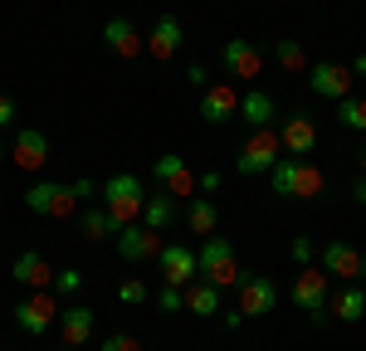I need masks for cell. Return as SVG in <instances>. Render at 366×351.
<instances>
[{
	"mask_svg": "<svg viewBox=\"0 0 366 351\" xmlns=\"http://www.w3.org/2000/svg\"><path fill=\"white\" fill-rule=\"evenodd\" d=\"M103 205L117 225H137L142 220V205H147V185L142 176H108L103 180Z\"/></svg>",
	"mask_w": 366,
	"mask_h": 351,
	"instance_id": "4",
	"label": "cell"
},
{
	"mask_svg": "<svg viewBox=\"0 0 366 351\" xmlns=\"http://www.w3.org/2000/svg\"><path fill=\"white\" fill-rule=\"evenodd\" d=\"M162 254V234L157 230H147V225H122V234H117V259H127V263H147V259H157Z\"/></svg>",
	"mask_w": 366,
	"mask_h": 351,
	"instance_id": "12",
	"label": "cell"
},
{
	"mask_svg": "<svg viewBox=\"0 0 366 351\" xmlns=\"http://www.w3.org/2000/svg\"><path fill=\"white\" fill-rule=\"evenodd\" d=\"M152 176L162 180V190L167 195H176V200H196L200 190V176L186 166V156H176V151H167V156H157V166H152Z\"/></svg>",
	"mask_w": 366,
	"mask_h": 351,
	"instance_id": "7",
	"label": "cell"
},
{
	"mask_svg": "<svg viewBox=\"0 0 366 351\" xmlns=\"http://www.w3.org/2000/svg\"><path fill=\"white\" fill-rule=\"evenodd\" d=\"M176 220H186V210H181V200L176 195H167V190H157V195H147V205H142V225L147 230H171Z\"/></svg>",
	"mask_w": 366,
	"mask_h": 351,
	"instance_id": "20",
	"label": "cell"
},
{
	"mask_svg": "<svg viewBox=\"0 0 366 351\" xmlns=\"http://www.w3.org/2000/svg\"><path fill=\"white\" fill-rule=\"evenodd\" d=\"M147 297H152V288H147L142 278H127V283H117V302H122V307H142Z\"/></svg>",
	"mask_w": 366,
	"mask_h": 351,
	"instance_id": "30",
	"label": "cell"
},
{
	"mask_svg": "<svg viewBox=\"0 0 366 351\" xmlns=\"http://www.w3.org/2000/svg\"><path fill=\"white\" fill-rule=\"evenodd\" d=\"M200 259V278H210L215 288H239V254H234V244H229L225 234H205V244L196 249Z\"/></svg>",
	"mask_w": 366,
	"mask_h": 351,
	"instance_id": "2",
	"label": "cell"
},
{
	"mask_svg": "<svg viewBox=\"0 0 366 351\" xmlns=\"http://www.w3.org/2000/svg\"><path fill=\"white\" fill-rule=\"evenodd\" d=\"M200 176V195H215L220 190V171H196Z\"/></svg>",
	"mask_w": 366,
	"mask_h": 351,
	"instance_id": "36",
	"label": "cell"
},
{
	"mask_svg": "<svg viewBox=\"0 0 366 351\" xmlns=\"http://www.w3.org/2000/svg\"><path fill=\"white\" fill-rule=\"evenodd\" d=\"M317 254H322V273H327V278H342V283L362 278V249H357V244L332 239V244H322Z\"/></svg>",
	"mask_w": 366,
	"mask_h": 351,
	"instance_id": "14",
	"label": "cell"
},
{
	"mask_svg": "<svg viewBox=\"0 0 366 351\" xmlns=\"http://www.w3.org/2000/svg\"><path fill=\"white\" fill-rule=\"evenodd\" d=\"M352 78H357L352 68L327 63V58H317V63L308 68V88L317 93V98H337V103H342V98H352Z\"/></svg>",
	"mask_w": 366,
	"mask_h": 351,
	"instance_id": "13",
	"label": "cell"
},
{
	"mask_svg": "<svg viewBox=\"0 0 366 351\" xmlns=\"http://www.w3.org/2000/svg\"><path fill=\"white\" fill-rule=\"evenodd\" d=\"M220 302H225V288H215L210 278H200V283L186 288V312H191V317H215Z\"/></svg>",
	"mask_w": 366,
	"mask_h": 351,
	"instance_id": "25",
	"label": "cell"
},
{
	"mask_svg": "<svg viewBox=\"0 0 366 351\" xmlns=\"http://www.w3.org/2000/svg\"><path fill=\"white\" fill-rule=\"evenodd\" d=\"M362 176H366V142H362Z\"/></svg>",
	"mask_w": 366,
	"mask_h": 351,
	"instance_id": "40",
	"label": "cell"
},
{
	"mask_svg": "<svg viewBox=\"0 0 366 351\" xmlns=\"http://www.w3.org/2000/svg\"><path fill=\"white\" fill-rule=\"evenodd\" d=\"M362 273H366V254H362Z\"/></svg>",
	"mask_w": 366,
	"mask_h": 351,
	"instance_id": "41",
	"label": "cell"
},
{
	"mask_svg": "<svg viewBox=\"0 0 366 351\" xmlns=\"http://www.w3.org/2000/svg\"><path fill=\"white\" fill-rule=\"evenodd\" d=\"M10 273H15V283H20V288H54V263L44 259V254H39V249H25V254H15V268H10Z\"/></svg>",
	"mask_w": 366,
	"mask_h": 351,
	"instance_id": "17",
	"label": "cell"
},
{
	"mask_svg": "<svg viewBox=\"0 0 366 351\" xmlns=\"http://www.w3.org/2000/svg\"><path fill=\"white\" fill-rule=\"evenodd\" d=\"M239 117L254 127H274V117H279V103H274V93L269 88H249V93H239Z\"/></svg>",
	"mask_w": 366,
	"mask_h": 351,
	"instance_id": "21",
	"label": "cell"
},
{
	"mask_svg": "<svg viewBox=\"0 0 366 351\" xmlns=\"http://www.w3.org/2000/svg\"><path fill=\"white\" fill-rule=\"evenodd\" d=\"M352 73H357V78H366V54H357V58H352Z\"/></svg>",
	"mask_w": 366,
	"mask_h": 351,
	"instance_id": "39",
	"label": "cell"
},
{
	"mask_svg": "<svg viewBox=\"0 0 366 351\" xmlns=\"http://www.w3.org/2000/svg\"><path fill=\"white\" fill-rule=\"evenodd\" d=\"M79 288H84V273H79V268H64L54 278V292H79Z\"/></svg>",
	"mask_w": 366,
	"mask_h": 351,
	"instance_id": "34",
	"label": "cell"
},
{
	"mask_svg": "<svg viewBox=\"0 0 366 351\" xmlns=\"http://www.w3.org/2000/svg\"><path fill=\"white\" fill-rule=\"evenodd\" d=\"M79 230H84V239L98 244V239H117L122 225L108 215V205H88V210H79Z\"/></svg>",
	"mask_w": 366,
	"mask_h": 351,
	"instance_id": "26",
	"label": "cell"
},
{
	"mask_svg": "<svg viewBox=\"0 0 366 351\" xmlns=\"http://www.w3.org/2000/svg\"><path fill=\"white\" fill-rule=\"evenodd\" d=\"M239 117V93L229 83H210L200 88V122H210V127H225Z\"/></svg>",
	"mask_w": 366,
	"mask_h": 351,
	"instance_id": "11",
	"label": "cell"
},
{
	"mask_svg": "<svg viewBox=\"0 0 366 351\" xmlns=\"http://www.w3.org/2000/svg\"><path fill=\"white\" fill-rule=\"evenodd\" d=\"M103 44H108L117 58H137L142 49H147L132 20H103Z\"/></svg>",
	"mask_w": 366,
	"mask_h": 351,
	"instance_id": "22",
	"label": "cell"
},
{
	"mask_svg": "<svg viewBox=\"0 0 366 351\" xmlns=\"http://www.w3.org/2000/svg\"><path fill=\"white\" fill-rule=\"evenodd\" d=\"M279 307V283L269 273H244L239 278V312L244 317H269Z\"/></svg>",
	"mask_w": 366,
	"mask_h": 351,
	"instance_id": "8",
	"label": "cell"
},
{
	"mask_svg": "<svg viewBox=\"0 0 366 351\" xmlns=\"http://www.w3.org/2000/svg\"><path fill=\"white\" fill-rule=\"evenodd\" d=\"M327 307H332V317L347 322V327H357V322L366 317V288H357V283H347V288H337L332 297H327Z\"/></svg>",
	"mask_w": 366,
	"mask_h": 351,
	"instance_id": "24",
	"label": "cell"
},
{
	"mask_svg": "<svg viewBox=\"0 0 366 351\" xmlns=\"http://www.w3.org/2000/svg\"><path fill=\"white\" fill-rule=\"evenodd\" d=\"M186 225L205 239V234H215V225H220V210H215V200L210 195H196V200L186 205Z\"/></svg>",
	"mask_w": 366,
	"mask_h": 351,
	"instance_id": "27",
	"label": "cell"
},
{
	"mask_svg": "<svg viewBox=\"0 0 366 351\" xmlns=\"http://www.w3.org/2000/svg\"><path fill=\"white\" fill-rule=\"evenodd\" d=\"M5 127H15V98L10 93H0V132Z\"/></svg>",
	"mask_w": 366,
	"mask_h": 351,
	"instance_id": "35",
	"label": "cell"
},
{
	"mask_svg": "<svg viewBox=\"0 0 366 351\" xmlns=\"http://www.w3.org/2000/svg\"><path fill=\"white\" fill-rule=\"evenodd\" d=\"M274 58H279L283 73H308V68H312V58L303 54L298 39H279V44H274Z\"/></svg>",
	"mask_w": 366,
	"mask_h": 351,
	"instance_id": "28",
	"label": "cell"
},
{
	"mask_svg": "<svg viewBox=\"0 0 366 351\" xmlns=\"http://www.w3.org/2000/svg\"><path fill=\"white\" fill-rule=\"evenodd\" d=\"M322 185H327V176L308 156H279V166L269 171V190L279 200H312V195H322Z\"/></svg>",
	"mask_w": 366,
	"mask_h": 351,
	"instance_id": "1",
	"label": "cell"
},
{
	"mask_svg": "<svg viewBox=\"0 0 366 351\" xmlns=\"http://www.w3.org/2000/svg\"><path fill=\"white\" fill-rule=\"evenodd\" d=\"M288 259H293V263H303V268H308V263L317 259V244H312L308 234H293V244H288Z\"/></svg>",
	"mask_w": 366,
	"mask_h": 351,
	"instance_id": "32",
	"label": "cell"
},
{
	"mask_svg": "<svg viewBox=\"0 0 366 351\" xmlns=\"http://www.w3.org/2000/svg\"><path fill=\"white\" fill-rule=\"evenodd\" d=\"M10 161H15L20 171H39V166L49 161V137H44L39 127H20L15 142H10Z\"/></svg>",
	"mask_w": 366,
	"mask_h": 351,
	"instance_id": "15",
	"label": "cell"
},
{
	"mask_svg": "<svg viewBox=\"0 0 366 351\" xmlns=\"http://www.w3.org/2000/svg\"><path fill=\"white\" fill-rule=\"evenodd\" d=\"M74 190H79V200H93V190H98V185H93L88 176H79V180H74Z\"/></svg>",
	"mask_w": 366,
	"mask_h": 351,
	"instance_id": "37",
	"label": "cell"
},
{
	"mask_svg": "<svg viewBox=\"0 0 366 351\" xmlns=\"http://www.w3.org/2000/svg\"><path fill=\"white\" fill-rule=\"evenodd\" d=\"M279 142L288 156H308L312 146H317V127H312V117L308 113H288L283 117V127H279Z\"/></svg>",
	"mask_w": 366,
	"mask_h": 351,
	"instance_id": "18",
	"label": "cell"
},
{
	"mask_svg": "<svg viewBox=\"0 0 366 351\" xmlns=\"http://www.w3.org/2000/svg\"><path fill=\"white\" fill-rule=\"evenodd\" d=\"M157 307H162V312H186V288H176V283H167V288L157 292Z\"/></svg>",
	"mask_w": 366,
	"mask_h": 351,
	"instance_id": "31",
	"label": "cell"
},
{
	"mask_svg": "<svg viewBox=\"0 0 366 351\" xmlns=\"http://www.w3.org/2000/svg\"><path fill=\"white\" fill-rule=\"evenodd\" d=\"M15 327L29 332V337H44L59 327V292L49 288H29L20 302H15Z\"/></svg>",
	"mask_w": 366,
	"mask_h": 351,
	"instance_id": "5",
	"label": "cell"
},
{
	"mask_svg": "<svg viewBox=\"0 0 366 351\" xmlns=\"http://www.w3.org/2000/svg\"><path fill=\"white\" fill-rule=\"evenodd\" d=\"M103 351H142V342L132 332H108V337H103Z\"/></svg>",
	"mask_w": 366,
	"mask_h": 351,
	"instance_id": "33",
	"label": "cell"
},
{
	"mask_svg": "<svg viewBox=\"0 0 366 351\" xmlns=\"http://www.w3.org/2000/svg\"><path fill=\"white\" fill-rule=\"evenodd\" d=\"M157 263H162V278L167 283H176V288H191L196 283V273H200V259H196V249H186V244H162V254H157Z\"/></svg>",
	"mask_w": 366,
	"mask_h": 351,
	"instance_id": "10",
	"label": "cell"
},
{
	"mask_svg": "<svg viewBox=\"0 0 366 351\" xmlns=\"http://www.w3.org/2000/svg\"><path fill=\"white\" fill-rule=\"evenodd\" d=\"M352 195H357V200L366 205V176H357V180H352Z\"/></svg>",
	"mask_w": 366,
	"mask_h": 351,
	"instance_id": "38",
	"label": "cell"
},
{
	"mask_svg": "<svg viewBox=\"0 0 366 351\" xmlns=\"http://www.w3.org/2000/svg\"><path fill=\"white\" fill-rule=\"evenodd\" d=\"M25 205L34 215H49V220H79V190H74V180H34L25 190Z\"/></svg>",
	"mask_w": 366,
	"mask_h": 351,
	"instance_id": "3",
	"label": "cell"
},
{
	"mask_svg": "<svg viewBox=\"0 0 366 351\" xmlns=\"http://www.w3.org/2000/svg\"><path fill=\"white\" fill-rule=\"evenodd\" d=\"M337 122L366 137V98H357V93H352V98H342V103H337Z\"/></svg>",
	"mask_w": 366,
	"mask_h": 351,
	"instance_id": "29",
	"label": "cell"
},
{
	"mask_svg": "<svg viewBox=\"0 0 366 351\" xmlns=\"http://www.w3.org/2000/svg\"><path fill=\"white\" fill-rule=\"evenodd\" d=\"M220 58H225V73L229 78H259V68H264V54H259V44L254 39H229L225 49H220Z\"/></svg>",
	"mask_w": 366,
	"mask_h": 351,
	"instance_id": "16",
	"label": "cell"
},
{
	"mask_svg": "<svg viewBox=\"0 0 366 351\" xmlns=\"http://www.w3.org/2000/svg\"><path fill=\"white\" fill-rule=\"evenodd\" d=\"M0 156H5V151H0Z\"/></svg>",
	"mask_w": 366,
	"mask_h": 351,
	"instance_id": "42",
	"label": "cell"
},
{
	"mask_svg": "<svg viewBox=\"0 0 366 351\" xmlns=\"http://www.w3.org/2000/svg\"><path fill=\"white\" fill-rule=\"evenodd\" d=\"M59 337H64V347H84L93 337V307H84V302L64 307L59 312Z\"/></svg>",
	"mask_w": 366,
	"mask_h": 351,
	"instance_id": "23",
	"label": "cell"
},
{
	"mask_svg": "<svg viewBox=\"0 0 366 351\" xmlns=\"http://www.w3.org/2000/svg\"><path fill=\"white\" fill-rule=\"evenodd\" d=\"M327 297H332V292H327V273H322V268H303V273L288 283V302H293V307H303L308 317L327 307Z\"/></svg>",
	"mask_w": 366,
	"mask_h": 351,
	"instance_id": "9",
	"label": "cell"
},
{
	"mask_svg": "<svg viewBox=\"0 0 366 351\" xmlns=\"http://www.w3.org/2000/svg\"><path fill=\"white\" fill-rule=\"evenodd\" d=\"M283 156V142L274 127H254L249 137H244V146H239V156H234V166L244 176H269L274 166H279Z\"/></svg>",
	"mask_w": 366,
	"mask_h": 351,
	"instance_id": "6",
	"label": "cell"
},
{
	"mask_svg": "<svg viewBox=\"0 0 366 351\" xmlns=\"http://www.w3.org/2000/svg\"><path fill=\"white\" fill-rule=\"evenodd\" d=\"M181 44H186V29L176 15H162L157 25H152V39H147V54L152 58H176L181 54Z\"/></svg>",
	"mask_w": 366,
	"mask_h": 351,
	"instance_id": "19",
	"label": "cell"
}]
</instances>
